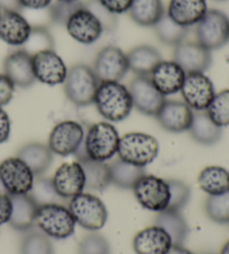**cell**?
Instances as JSON below:
<instances>
[{
    "label": "cell",
    "instance_id": "6da1fadb",
    "mask_svg": "<svg viewBox=\"0 0 229 254\" xmlns=\"http://www.w3.org/2000/svg\"><path fill=\"white\" fill-rule=\"evenodd\" d=\"M120 135L112 123L100 122L91 125L85 131L83 144L75 153L77 160L107 162L116 155Z\"/></svg>",
    "mask_w": 229,
    "mask_h": 254
},
{
    "label": "cell",
    "instance_id": "7a4b0ae2",
    "mask_svg": "<svg viewBox=\"0 0 229 254\" xmlns=\"http://www.w3.org/2000/svg\"><path fill=\"white\" fill-rule=\"evenodd\" d=\"M93 104L99 114L110 123L124 121L133 108L130 90L120 81L100 83Z\"/></svg>",
    "mask_w": 229,
    "mask_h": 254
},
{
    "label": "cell",
    "instance_id": "3957f363",
    "mask_svg": "<svg viewBox=\"0 0 229 254\" xmlns=\"http://www.w3.org/2000/svg\"><path fill=\"white\" fill-rule=\"evenodd\" d=\"M63 85L68 101L75 106L84 107L93 104L100 80L91 66L76 64L68 69Z\"/></svg>",
    "mask_w": 229,
    "mask_h": 254
},
{
    "label": "cell",
    "instance_id": "277c9868",
    "mask_svg": "<svg viewBox=\"0 0 229 254\" xmlns=\"http://www.w3.org/2000/svg\"><path fill=\"white\" fill-rule=\"evenodd\" d=\"M160 145L152 135L132 131L120 137L117 156L132 165L145 167L159 155Z\"/></svg>",
    "mask_w": 229,
    "mask_h": 254
},
{
    "label": "cell",
    "instance_id": "5b68a950",
    "mask_svg": "<svg viewBox=\"0 0 229 254\" xmlns=\"http://www.w3.org/2000/svg\"><path fill=\"white\" fill-rule=\"evenodd\" d=\"M35 225L50 239L65 240L74 234L76 222L68 207L57 203L38 206Z\"/></svg>",
    "mask_w": 229,
    "mask_h": 254
},
{
    "label": "cell",
    "instance_id": "8992f818",
    "mask_svg": "<svg viewBox=\"0 0 229 254\" xmlns=\"http://www.w3.org/2000/svg\"><path fill=\"white\" fill-rule=\"evenodd\" d=\"M68 210L81 228L98 232L108 221V208L99 196L92 193H81L70 199Z\"/></svg>",
    "mask_w": 229,
    "mask_h": 254
},
{
    "label": "cell",
    "instance_id": "52a82bcc",
    "mask_svg": "<svg viewBox=\"0 0 229 254\" xmlns=\"http://www.w3.org/2000/svg\"><path fill=\"white\" fill-rule=\"evenodd\" d=\"M197 42L208 51H216L229 42V18L221 10H207L196 25Z\"/></svg>",
    "mask_w": 229,
    "mask_h": 254
},
{
    "label": "cell",
    "instance_id": "ba28073f",
    "mask_svg": "<svg viewBox=\"0 0 229 254\" xmlns=\"http://www.w3.org/2000/svg\"><path fill=\"white\" fill-rule=\"evenodd\" d=\"M140 205L145 210L160 213L166 211L170 199V189L167 180L144 174L132 189Z\"/></svg>",
    "mask_w": 229,
    "mask_h": 254
},
{
    "label": "cell",
    "instance_id": "9c48e42d",
    "mask_svg": "<svg viewBox=\"0 0 229 254\" xmlns=\"http://www.w3.org/2000/svg\"><path fill=\"white\" fill-rule=\"evenodd\" d=\"M85 130L81 123L76 121H62L50 130L48 147L53 154L59 156L75 155L83 144Z\"/></svg>",
    "mask_w": 229,
    "mask_h": 254
},
{
    "label": "cell",
    "instance_id": "30bf717a",
    "mask_svg": "<svg viewBox=\"0 0 229 254\" xmlns=\"http://www.w3.org/2000/svg\"><path fill=\"white\" fill-rule=\"evenodd\" d=\"M0 180L9 195H25L33 188L35 175L19 157H8L0 163Z\"/></svg>",
    "mask_w": 229,
    "mask_h": 254
},
{
    "label": "cell",
    "instance_id": "8fae6325",
    "mask_svg": "<svg viewBox=\"0 0 229 254\" xmlns=\"http://www.w3.org/2000/svg\"><path fill=\"white\" fill-rule=\"evenodd\" d=\"M92 68L100 83L121 81L130 70L126 54L112 45L101 49Z\"/></svg>",
    "mask_w": 229,
    "mask_h": 254
},
{
    "label": "cell",
    "instance_id": "7c38bea8",
    "mask_svg": "<svg viewBox=\"0 0 229 254\" xmlns=\"http://www.w3.org/2000/svg\"><path fill=\"white\" fill-rule=\"evenodd\" d=\"M180 92L183 102L195 112L207 110L216 95L212 79L205 72L187 74Z\"/></svg>",
    "mask_w": 229,
    "mask_h": 254
},
{
    "label": "cell",
    "instance_id": "4fadbf2b",
    "mask_svg": "<svg viewBox=\"0 0 229 254\" xmlns=\"http://www.w3.org/2000/svg\"><path fill=\"white\" fill-rule=\"evenodd\" d=\"M68 35L82 45H93L104 33V26L90 9L85 6L79 9L66 22Z\"/></svg>",
    "mask_w": 229,
    "mask_h": 254
},
{
    "label": "cell",
    "instance_id": "5bb4252c",
    "mask_svg": "<svg viewBox=\"0 0 229 254\" xmlns=\"http://www.w3.org/2000/svg\"><path fill=\"white\" fill-rule=\"evenodd\" d=\"M127 88L130 90L133 107L144 115L155 117L167 101L154 87L149 76H136Z\"/></svg>",
    "mask_w": 229,
    "mask_h": 254
},
{
    "label": "cell",
    "instance_id": "9a60e30c",
    "mask_svg": "<svg viewBox=\"0 0 229 254\" xmlns=\"http://www.w3.org/2000/svg\"><path fill=\"white\" fill-rule=\"evenodd\" d=\"M33 65L36 80L45 85H61L66 78L68 68L63 58L54 49L33 55Z\"/></svg>",
    "mask_w": 229,
    "mask_h": 254
},
{
    "label": "cell",
    "instance_id": "2e32d148",
    "mask_svg": "<svg viewBox=\"0 0 229 254\" xmlns=\"http://www.w3.org/2000/svg\"><path fill=\"white\" fill-rule=\"evenodd\" d=\"M173 61L179 65L186 74L205 72L213 63L212 52L205 48L198 42H186L175 46Z\"/></svg>",
    "mask_w": 229,
    "mask_h": 254
},
{
    "label": "cell",
    "instance_id": "e0dca14e",
    "mask_svg": "<svg viewBox=\"0 0 229 254\" xmlns=\"http://www.w3.org/2000/svg\"><path fill=\"white\" fill-rule=\"evenodd\" d=\"M52 182L57 194L63 199H71L84 192L85 173L81 163H64L54 173Z\"/></svg>",
    "mask_w": 229,
    "mask_h": 254
},
{
    "label": "cell",
    "instance_id": "ac0fdd59",
    "mask_svg": "<svg viewBox=\"0 0 229 254\" xmlns=\"http://www.w3.org/2000/svg\"><path fill=\"white\" fill-rule=\"evenodd\" d=\"M3 74L17 87H30L36 81L33 56L22 48L11 52L3 61Z\"/></svg>",
    "mask_w": 229,
    "mask_h": 254
},
{
    "label": "cell",
    "instance_id": "d6986e66",
    "mask_svg": "<svg viewBox=\"0 0 229 254\" xmlns=\"http://www.w3.org/2000/svg\"><path fill=\"white\" fill-rule=\"evenodd\" d=\"M33 26L19 11L0 10V39L12 47H22Z\"/></svg>",
    "mask_w": 229,
    "mask_h": 254
},
{
    "label": "cell",
    "instance_id": "ffe728a7",
    "mask_svg": "<svg viewBox=\"0 0 229 254\" xmlns=\"http://www.w3.org/2000/svg\"><path fill=\"white\" fill-rule=\"evenodd\" d=\"M186 72L175 61H161L149 75L155 88L164 97L180 92Z\"/></svg>",
    "mask_w": 229,
    "mask_h": 254
},
{
    "label": "cell",
    "instance_id": "44dd1931",
    "mask_svg": "<svg viewBox=\"0 0 229 254\" xmlns=\"http://www.w3.org/2000/svg\"><path fill=\"white\" fill-rule=\"evenodd\" d=\"M194 113L185 102L166 101L155 117L164 130L182 133L189 130Z\"/></svg>",
    "mask_w": 229,
    "mask_h": 254
},
{
    "label": "cell",
    "instance_id": "7402d4cb",
    "mask_svg": "<svg viewBox=\"0 0 229 254\" xmlns=\"http://www.w3.org/2000/svg\"><path fill=\"white\" fill-rule=\"evenodd\" d=\"M132 247L136 254H167L172 241L166 231L154 224L137 232Z\"/></svg>",
    "mask_w": 229,
    "mask_h": 254
},
{
    "label": "cell",
    "instance_id": "603a6c76",
    "mask_svg": "<svg viewBox=\"0 0 229 254\" xmlns=\"http://www.w3.org/2000/svg\"><path fill=\"white\" fill-rule=\"evenodd\" d=\"M207 10V0H170L166 13L176 24L189 28L198 24Z\"/></svg>",
    "mask_w": 229,
    "mask_h": 254
},
{
    "label": "cell",
    "instance_id": "cb8c5ba5",
    "mask_svg": "<svg viewBox=\"0 0 229 254\" xmlns=\"http://www.w3.org/2000/svg\"><path fill=\"white\" fill-rule=\"evenodd\" d=\"M12 202L11 216L9 225L20 232L31 230L35 226V219L37 214L38 205L28 194L10 195Z\"/></svg>",
    "mask_w": 229,
    "mask_h": 254
},
{
    "label": "cell",
    "instance_id": "d4e9b609",
    "mask_svg": "<svg viewBox=\"0 0 229 254\" xmlns=\"http://www.w3.org/2000/svg\"><path fill=\"white\" fill-rule=\"evenodd\" d=\"M17 157L26 163L35 176H40L52 165L54 154L49 149L48 145L33 142L20 147L17 153Z\"/></svg>",
    "mask_w": 229,
    "mask_h": 254
},
{
    "label": "cell",
    "instance_id": "484cf974",
    "mask_svg": "<svg viewBox=\"0 0 229 254\" xmlns=\"http://www.w3.org/2000/svg\"><path fill=\"white\" fill-rule=\"evenodd\" d=\"M129 69L136 76H149L153 68L162 61L161 54L150 45H140L126 54Z\"/></svg>",
    "mask_w": 229,
    "mask_h": 254
},
{
    "label": "cell",
    "instance_id": "4316f807",
    "mask_svg": "<svg viewBox=\"0 0 229 254\" xmlns=\"http://www.w3.org/2000/svg\"><path fill=\"white\" fill-rule=\"evenodd\" d=\"M188 131L197 143L207 146L218 143L223 136V128L210 120L206 111L194 113V119Z\"/></svg>",
    "mask_w": 229,
    "mask_h": 254
},
{
    "label": "cell",
    "instance_id": "83f0119b",
    "mask_svg": "<svg viewBox=\"0 0 229 254\" xmlns=\"http://www.w3.org/2000/svg\"><path fill=\"white\" fill-rule=\"evenodd\" d=\"M129 13L136 25L154 27L166 11L162 0H132Z\"/></svg>",
    "mask_w": 229,
    "mask_h": 254
},
{
    "label": "cell",
    "instance_id": "f1b7e54d",
    "mask_svg": "<svg viewBox=\"0 0 229 254\" xmlns=\"http://www.w3.org/2000/svg\"><path fill=\"white\" fill-rule=\"evenodd\" d=\"M154 224L162 228L169 234L172 246H183L189 235V225L180 212H160L155 217Z\"/></svg>",
    "mask_w": 229,
    "mask_h": 254
},
{
    "label": "cell",
    "instance_id": "f546056e",
    "mask_svg": "<svg viewBox=\"0 0 229 254\" xmlns=\"http://www.w3.org/2000/svg\"><path fill=\"white\" fill-rule=\"evenodd\" d=\"M198 185L208 196L229 192V171L218 165L205 167L198 176Z\"/></svg>",
    "mask_w": 229,
    "mask_h": 254
},
{
    "label": "cell",
    "instance_id": "4dcf8cb0",
    "mask_svg": "<svg viewBox=\"0 0 229 254\" xmlns=\"http://www.w3.org/2000/svg\"><path fill=\"white\" fill-rule=\"evenodd\" d=\"M85 173V189L94 192H102L111 183V173L107 162L92 161L83 158L79 161Z\"/></svg>",
    "mask_w": 229,
    "mask_h": 254
},
{
    "label": "cell",
    "instance_id": "1f68e13d",
    "mask_svg": "<svg viewBox=\"0 0 229 254\" xmlns=\"http://www.w3.org/2000/svg\"><path fill=\"white\" fill-rule=\"evenodd\" d=\"M109 166L111 173V183L124 190L133 189L137 181L145 174L144 167L132 165L120 158L114 160Z\"/></svg>",
    "mask_w": 229,
    "mask_h": 254
},
{
    "label": "cell",
    "instance_id": "d6a6232c",
    "mask_svg": "<svg viewBox=\"0 0 229 254\" xmlns=\"http://www.w3.org/2000/svg\"><path fill=\"white\" fill-rule=\"evenodd\" d=\"M153 28L160 42L173 47L182 43L186 39L188 33V28L176 24L168 17L167 13H164V16L157 22Z\"/></svg>",
    "mask_w": 229,
    "mask_h": 254
},
{
    "label": "cell",
    "instance_id": "836d02e7",
    "mask_svg": "<svg viewBox=\"0 0 229 254\" xmlns=\"http://www.w3.org/2000/svg\"><path fill=\"white\" fill-rule=\"evenodd\" d=\"M28 195L38 206L47 205V204H62L63 201L55 190L52 180L43 176H35L33 188Z\"/></svg>",
    "mask_w": 229,
    "mask_h": 254
},
{
    "label": "cell",
    "instance_id": "e575fe53",
    "mask_svg": "<svg viewBox=\"0 0 229 254\" xmlns=\"http://www.w3.org/2000/svg\"><path fill=\"white\" fill-rule=\"evenodd\" d=\"M20 254H55L50 238L42 231H33L22 239Z\"/></svg>",
    "mask_w": 229,
    "mask_h": 254
},
{
    "label": "cell",
    "instance_id": "d590c367",
    "mask_svg": "<svg viewBox=\"0 0 229 254\" xmlns=\"http://www.w3.org/2000/svg\"><path fill=\"white\" fill-rule=\"evenodd\" d=\"M208 116L219 127L229 126V89L215 95L207 110Z\"/></svg>",
    "mask_w": 229,
    "mask_h": 254
},
{
    "label": "cell",
    "instance_id": "8d00e7d4",
    "mask_svg": "<svg viewBox=\"0 0 229 254\" xmlns=\"http://www.w3.org/2000/svg\"><path fill=\"white\" fill-rule=\"evenodd\" d=\"M206 214L219 224L229 223V192L208 196L205 203Z\"/></svg>",
    "mask_w": 229,
    "mask_h": 254
},
{
    "label": "cell",
    "instance_id": "74e56055",
    "mask_svg": "<svg viewBox=\"0 0 229 254\" xmlns=\"http://www.w3.org/2000/svg\"><path fill=\"white\" fill-rule=\"evenodd\" d=\"M54 38L49 30L45 27H33L28 40L22 46V49L31 56L39 52L54 49Z\"/></svg>",
    "mask_w": 229,
    "mask_h": 254
},
{
    "label": "cell",
    "instance_id": "f35d334b",
    "mask_svg": "<svg viewBox=\"0 0 229 254\" xmlns=\"http://www.w3.org/2000/svg\"><path fill=\"white\" fill-rule=\"evenodd\" d=\"M170 189V199L166 211L181 212L190 201L191 190L189 185L179 180H168Z\"/></svg>",
    "mask_w": 229,
    "mask_h": 254
},
{
    "label": "cell",
    "instance_id": "ab89813d",
    "mask_svg": "<svg viewBox=\"0 0 229 254\" xmlns=\"http://www.w3.org/2000/svg\"><path fill=\"white\" fill-rule=\"evenodd\" d=\"M83 6L84 3L80 0H73V1L56 0L49 6L50 20L54 24L65 27L68 19Z\"/></svg>",
    "mask_w": 229,
    "mask_h": 254
},
{
    "label": "cell",
    "instance_id": "60d3db41",
    "mask_svg": "<svg viewBox=\"0 0 229 254\" xmlns=\"http://www.w3.org/2000/svg\"><path fill=\"white\" fill-rule=\"evenodd\" d=\"M111 248L105 237L98 232H92L81 240L79 254H110Z\"/></svg>",
    "mask_w": 229,
    "mask_h": 254
},
{
    "label": "cell",
    "instance_id": "b9f144b4",
    "mask_svg": "<svg viewBox=\"0 0 229 254\" xmlns=\"http://www.w3.org/2000/svg\"><path fill=\"white\" fill-rule=\"evenodd\" d=\"M85 6L99 18L100 21L102 22V25L104 26L105 30H110L114 28V26H115V21H116L115 15L109 12L107 9L102 7V4H101L98 0H90Z\"/></svg>",
    "mask_w": 229,
    "mask_h": 254
},
{
    "label": "cell",
    "instance_id": "7bdbcfd3",
    "mask_svg": "<svg viewBox=\"0 0 229 254\" xmlns=\"http://www.w3.org/2000/svg\"><path fill=\"white\" fill-rule=\"evenodd\" d=\"M15 87L12 81L3 74H0V107L10 103L15 93Z\"/></svg>",
    "mask_w": 229,
    "mask_h": 254
},
{
    "label": "cell",
    "instance_id": "ee69618b",
    "mask_svg": "<svg viewBox=\"0 0 229 254\" xmlns=\"http://www.w3.org/2000/svg\"><path fill=\"white\" fill-rule=\"evenodd\" d=\"M109 12L113 15H121L129 11L132 0H98Z\"/></svg>",
    "mask_w": 229,
    "mask_h": 254
},
{
    "label": "cell",
    "instance_id": "f6af8a7d",
    "mask_svg": "<svg viewBox=\"0 0 229 254\" xmlns=\"http://www.w3.org/2000/svg\"><path fill=\"white\" fill-rule=\"evenodd\" d=\"M12 211V202L9 194L0 195V226L6 224L10 220Z\"/></svg>",
    "mask_w": 229,
    "mask_h": 254
},
{
    "label": "cell",
    "instance_id": "bcb514c9",
    "mask_svg": "<svg viewBox=\"0 0 229 254\" xmlns=\"http://www.w3.org/2000/svg\"><path fill=\"white\" fill-rule=\"evenodd\" d=\"M11 131V122L7 112L0 107V144L6 143Z\"/></svg>",
    "mask_w": 229,
    "mask_h": 254
},
{
    "label": "cell",
    "instance_id": "7dc6e473",
    "mask_svg": "<svg viewBox=\"0 0 229 254\" xmlns=\"http://www.w3.org/2000/svg\"><path fill=\"white\" fill-rule=\"evenodd\" d=\"M21 8L33 9V10H39V9L49 8L54 0H18Z\"/></svg>",
    "mask_w": 229,
    "mask_h": 254
},
{
    "label": "cell",
    "instance_id": "c3c4849f",
    "mask_svg": "<svg viewBox=\"0 0 229 254\" xmlns=\"http://www.w3.org/2000/svg\"><path fill=\"white\" fill-rule=\"evenodd\" d=\"M20 4L18 0H0V10L20 11Z\"/></svg>",
    "mask_w": 229,
    "mask_h": 254
},
{
    "label": "cell",
    "instance_id": "681fc988",
    "mask_svg": "<svg viewBox=\"0 0 229 254\" xmlns=\"http://www.w3.org/2000/svg\"><path fill=\"white\" fill-rule=\"evenodd\" d=\"M167 254H194L183 246H172Z\"/></svg>",
    "mask_w": 229,
    "mask_h": 254
},
{
    "label": "cell",
    "instance_id": "f907efd6",
    "mask_svg": "<svg viewBox=\"0 0 229 254\" xmlns=\"http://www.w3.org/2000/svg\"><path fill=\"white\" fill-rule=\"evenodd\" d=\"M221 254H229V240L225 244H224V247L222 248Z\"/></svg>",
    "mask_w": 229,
    "mask_h": 254
},
{
    "label": "cell",
    "instance_id": "816d5d0a",
    "mask_svg": "<svg viewBox=\"0 0 229 254\" xmlns=\"http://www.w3.org/2000/svg\"><path fill=\"white\" fill-rule=\"evenodd\" d=\"M3 194H8V193L6 192V190H4V188H3L1 180H0V195H3Z\"/></svg>",
    "mask_w": 229,
    "mask_h": 254
},
{
    "label": "cell",
    "instance_id": "f5cc1de1",
    "mask_svg": "<svg viewBox=\"0 0 229 254\" xmlns=\"http://www.w3.org/2000/svg\"><path fill=\"white\" fill-rule=\"evenodd\" d=\"M201 254H215V253H212V252H205V253H201Z\"/></svg>",
    "mask_w": 229,
    "mask_h": 254
},
{
    "label": "cell",
    "instance_id": "db71d44e",
    "mask_svg": "<svg viewBox=\"0 0 229 254\" xmlns=\"http://www.w3.org/2000/svg\"><path fill=\"white\" fill-rule=\"evenodd\" d=\"M216 1H226V0H216Z\"/></svg>",
    "mask_w": 229,
    "mask_h": 254
},
{
    "label": "cell",
    "instance_id": "11a10c76",
    "mask_svg": "<svg viewBox=\"0 0 229 254\" xmlns=\"http://www.w3.org/2000/svg\"><path fill=\"white\" fill-rule=\"evenodd\" d=\"M65 1H73V0H65Z\"/></svg>",
    "mask_w": 229,
    "mask_h": 254
}]
</instances>
